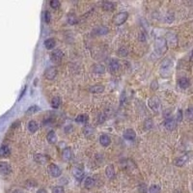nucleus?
<instances>
[{
	"label": "nucleus",
	"mask_w": 193,
	"mask_h": 193,
	"mask_svg": "<svg viewBox=\"0 0 193 193\" xmlns=\"http://www.w3.org/2000/svg\"><path fill=\"white\" fill-rule=\"evenodd\" d=\"M172 66H173V62H172V60L170 59V58H165V59L163 60V62H162V65H161V68H160L161 75H163V77H167L170 75Z\"/></svg>",
	"instance_id": "nucleus-1"
},
{
	"label": "nucleus",
	"mask_w": 193,
	"mask_h": 193,
	"mask_svg": "<svg viewBox=\"0 0 193 193\" xmlns=\"http://www.w3.org/2000/svg\"><path fill=\"white\" fill-rule=\"evenodd\" d=\"M154 49L157 53L159 54H162L167 50V43L166 40L163 39V38H158L156 39V43H154Z\"/></svg>",
	"instance_id": "nucleus-2"
},
{
	"label": "nucleus",
	"mask_w": 193,
	"mask_h": 193,
	"mask_svg": "<svg viewBox=\"0 0 193 193\" xmlns=\"http://www.w3.org/2000/svg\"><path fill=\"white\" fill-rule=\"evenodd\" d=\"M128 14L126 12H120L119 14H117L113 19V23L115 25H121L124 22H126V20L128 19Z\"/></svg>",
	"instance_id": "nucleus-3"
},
{
	"label": "nucleus",
	"mask_w": 193,
	"mask_h": 193,
	"mask_svg": "<svg viewBox=\"0 0 193 193\" xmlns=\"http://www.w3.org/2000/svg\"><path fill=\"white\" fill-rule=\"evenodd\" d=\"M63 58V52L60 49H55L50 53V60L53 63H59Z\"/></svg>",
	"instance_id": "nucleus-4"
},
{
	"label": "nucleus",
	"mask_w": 193,
	"mask_h": 193,
	"mask_svg": "<svg viewBox=\"0 0 193 193\" xmlns=\"http://www.w3.org/2000/svg\"><path fill=\"white\" fill-rule=\"evenodd\" d=\"M12 172L11 165L8 162L1 161L0 162V174L2 175H9Z\"/></svg>",
	"instance_id": "nucleus-5"
},
{
	"label": "nucleus",
	"mask_w": 193,
	"mask_h": 193,
	"mask_svg": "<svg viewBox=\"0 0 193 193\" xmlns=\"http://www.w3.org/2000/svg\"><path fill=\"white\" fill-rule=\"evenodd\" d=\"M48 172H49V174L51 175L52 177H54V178L59 177L61 175L60 168L57 166V165H55V164H50L49 166H48Z\"/></svg>",
	"instance_id": "nucleus-6"
},
{
	"label": "nucleus",
	"mask_w": 193,
	"mask_h": 193,
	"mask_svg": "<svg viewBox=\"0 0 193 193\" xmlns=\"http://www.w3.org/2000/svg\"><path fill=\"white\" fill-rule=\"evenodd\" d=\"M45 77L47 78V79H54L55 77H56L57 75V71L55 68H48L47 71H45Z\"/></svg>",
	"instance_id": "nucleus-7"
},
{
	"label": "nucleus",
	"mask_w": 193,
	"mask_h": 193,
	"mask_svg": "<svg viewBox=\"0 0 193 193\" xmlns=\"http://www.w3.org/2000/svg\"><path fill=\"white\" fill-rule=\"evenodd\" d=\"M73 175L75 176V179L77 180V181L81 182L83 180V177H84V173H83L82 170H80L79 168H77V167H75V168H73Z\"/></svg>",
	"instance_id": "nucleus-8"
},
{
	"label": "nucleus",
	"mask_w": 193,
	"mask_h": 193,
	"mask_svg": "<svg viewBox=\"0 0 193 193\" xmlns=\"http://www.w3.org/2000/svg\"><path fill=\"white\" fill-rule=\"evenodd\" d=\"M124 137L126 139V140H134L136 137V134H135V131L133 130V129H126L125 131V133H124Z\"/></svg>",
	"instance_id": "nucleus-9"
},
{
	"label": "nucleus",
	"mask_w": 193,
	"mask_h": 193,
	"mask_svg": "<svg viewBox=\"0 0 193 193\" xmlns=\"http://www.w3.org/2000/svg\"><path fill=\"white\" fill-rule=\"evenodd\" d=\"M119 68H120V64H119V61L118 60H111L110 64H109V69H110V72L114 73H116L117 71L119 70Z\"/></svg>",
	"instance_id": "nucleus-10"
},
{
	"label": "nucleus",
	"mask_w": 193,
	"mask_h": 193,
	"mask_svg": "<svg viewBox=\"0 0 193 193\" xmlns=\"http://www.w3.org/2000/svg\"><path fill=\"white\" fill-rule=\"evenodd\" d=\"M63 158L65 159L66 161H69L73 158V152L70 148H65L64 151H63V154H62Z\"/></svg>",
	"instance_id": "nucleus-11"
},
{
	"label": "nucleus",
	"mask_w": 193,
	"mask_h": 193,
	"mask_svg": "<svg viewBox=\"0 0 193 193\" xmlns=\"http://www.w3.org/2000/svg\"><path fill=\"white\" fill-rule=\"evenodd\" d=\"M100 142L103 147H107L108 145L111 143V139L110 137L106 135V134H102V135H100Z\"/></svg>",
	"instance_id": "nucleus-12"
},
{
	"label": "nucleus",
	"mask_w": 193,
	"mask_h": 193,
	"mask_svg": "<svg viewBox=\"0 0 193 193\" xmlns=\"http://www.w3.org/2000/svg\"><path fill=\"white\" fill-rule=\"evenodd\" d=\"M175 126H176V123H175V121L173 119L169 118L165 121V128H166L167 130H170V131L173 130L175 128Z\"/></svg>",
	"instance_id": "nucleus-13"
},
{
	"label": "nucleus",
	"mask_w": 193,
	"mask_h": 193,
	"mask_svg": "<svg viewBox=\"0 0 193 193\" xmlns=\"http://www.w3.org/2000/svg\"><path fill=\"white\" fill-rule=\"evenodd\" d=\"M116 7V4L114 2L111 1H105L102 3V8L105 10V11H113Z\"/></svg>",
	"instance_id": "nucleus-14"
},
{
	"label": "nucleus",
	"mask_w": 193,
	"mask_h": 193,
	"mask_svg": "<svg viewBox=\"0 0 193 193\" xmlns=\"http://www.w3.org/2000/svg\"><path fill=\"white\" fill-rule=\"evenodd\" d=\"M47 138L48 143H50V144H55V143H56V141H57L56 133H55L54 131H52V130L49 131V132L47 133Z\"/></svg>",
	"instance_id": "nucleus-15"
},
{
	"label": "nucleus",
	"mask_w": 193,
	"mask_h": 193,
	"mask_svg": "<svg viewBox=\"0 0 193 193\" xmlns=\"http://www.w3.org/2000/svg\"><path fill=\"white\" fill-rule=\"evenodd\" d=\"M179 85H180V87L182 89H186V88H188V86L190 85V82L186 77H182L179 79Z\"/></svg>",
	"instance_id": "nucleus-16"
},
{
	"label": "nucleus",
	"mask_w": 193,
	"mask_h": 193,
	"mask_svg": "<svg viewBox=\"0 0 193 193\" xmlns=\"http://www.w3.org/2000/svg\"><path fill=\"white\" fill-rule=\"evenodd\" d=\"M27 128H28V130L31 133L36 132L38 129V124L35 121H30L28 123V125H27Z\"/></svg>",
	"instance_id": "nucleus-17"
},
{
	"label": "nucleus",
	"mask_w": 193,
	"mask_h": 193,
	"mask_svg": "<svg viewBox=\"0 0 193 193\" xmlns=\"http://www.w3.org/2000/svg\"><path fill=\"white\" fill-rule=\"evenodd\" d=\"M105 174L109 179H113V178L115 177V171H114V167L112 165H108V166L106 167Z\"/></svg>",
	"instance_id": "nucleus-18"
},
{
	"label": "nucleus",
	"mask_w": 193,
	"mask_h": 193,
	"mask_svg": "<svg viewBox=\"0 0 193 193\" xmlns=\"http://www.w3.org/2000/svg\"><path fill=\"white\" fill-rule=\"evenodd\" d=\"M158 100H157L156 98H152L151 100H149V105L150 107H151L153 110H157V108H158Z\"/></svg>",
	"instance_id": "nucleus-19"
},
{
	"label": "nucleus",
	"mask_w": 193,
	"mask_h": 193,
	"mask_svg": "<svg viewBox=\"0 0 193 193\" xmlns=\"http://www.w3.org/2000/svg\"><path fill=\"white\" fill-rule=\"evenodd\" d=\"M93 72L96 73H104L105 72V68L103 65L100 64H96L93 66Z\"/></svg>",
	"instance_id": "nucleus-20"
},
{
	"label": "nucleus",
	"mask_w": 193,
	"mask_h": 193,
	"mask_svg": "<svg viewBox=\"0 0 193 193\" xmlns=\"http://www.w3.org/2000/svg\"><path fill=\"white\" fill-rule=\"evenodd\" d=\"M10 154H11V150L8 146H2L0 148V156H8Z\"/></svg>",
	"instance_id": "nucleus-21"
},
{
	"label": "nucleus",
	"mask_w": 193,
	"mask_h": 193,
	"mask_svg": "<svg viewBox=\"0 0 193 193\" xmlns=\"http://www.w3.org/2000/svg\"><path fill=\"white\" fill-rule=\"evenodd\" d=\"M103 90H104V86H103V85H100V84H98V85L93 86V87L90 89L91 92H92V93H95V94L102 93V92H103Z\"/></svg>",
	"instance_id": "nucleus-22"
},
{
	"label": "nucleus",
	"mask_w": 193,
	"mask_h": 193,
	"mask_svg": "<svg viewBox=\"0 0 193 193\" xmlns=\"http://www.w3.org/2000/svg\"><path fill=\"white\" fill-rule=\"evenodd\" d=\"M45 47L47 49H52L55 47V41L53 39H47L45 41Z\"/></svg>",
	"instance_id": "nucleus-23"
},
{
	"label": "nucleus",
	"mask_w": 193,
	"mask_h": 193,
	"mask_svg": "<svg viewBox=\"0 0 193 193\" xmlns=\"http://www.w3.org/2000/svg\"><path fill=\"white\" fill-rule=\"evenodd\" d=\"M84 184H85V187H87V188H91V187H93L94 184H95V180L91 177H88L87 179L85 180Z\"/></svg>",
	"instance_id": "nucleus-24"
},
{
	"label": "nucleus",
	"mask_w": 193,
	"mask_h": 193,
	"mask_svg": "<svg viewBox=\"0 0 193 193\" xmlns=\"http://www.w3.org/2000/svg\"><path fill=\"white\" fill-rule=\"evenodd\" d=\"M35 160H36L38 163L44 164L45 161L47 160V158L43 154H35Z\"/></svg>",
	"instance_id": "nucleus-25"
},
{
	"label": "nucleus",
	"mask_w": 193,
	"mask_h": 193,
	"mask_svg": "<svg viewBox=\"0 0 193 193\" xmlns=\"http://www.w3.org/2000/svg\"><path fill=\"white\" fill-rule=\"evenodd\" d=\"M88 116L87 115H84V114H82V115H79L77 116V118H75V122H77V123H80V124H83V123H86V122L88 121Z\"/></svg>",
	"instance_id": "nucleus-26"
},
{
	"label": "nucleus",
	"mask_w": 193,
	"mask_h": 193,
	"mask_svg": "<svg viewBox=\"0 0 193 193\" xmlns=\"http://www.w3.org/2000/svg\"><path fill=\"white\" fill-rule=\"evenodd\" d=\"M61 101H60V98H58V96H55V98H52L51 100V107L52 108H58L60 105Z\"/></svg>",
	"instance_id": "nucleus-27"
},
{
	"label": "nucleus",
	"mask_w": 193,
	"mask_h": 193,
	"mask_svg": "<svg viewBox=\"0 0 193 193\" xmlns=\"http://www.w3.org/2000/svg\"><path fill=\"white\" fill-rule=\"evenodd\" d=\"M118 54L120 55V56H122V57H126V56H128V49H126V47H120V49L118 50Z\"/></svg>",
	"instance_id": "nucleus-28"
},
{
	"label": "nucleus",
	"mask_w": 193,
	"mask_h": 193,
	"mask_svg": "<svg viewBox=\"0 0 193 193\" xmlns=\"http://www.w3.org/2000/svg\"><path fill=\"white\" fill-rule=\"evenodd\" d=\"M149 192L150 193H159L160 192V187L158 186V185H152L151 187H150L149 189Z\"/></svg>",
	"instance_id": "nucleus-29"
},
{
	"label": "nucleus",
	"mask_w": 193,
	"mask_h": 193,
	"mask_svg": "<svg viewBox=\"0 0 193 193\" xmlns=\"http://www.w3.org/2000/svg\"><path fill=\"white\" fill-rule=\"evenodd\" d=\"M68 22H69V24H75L77 23V17H75V15H69Z\"/></svg>",
	"instance_id": "nucleus-30"
},
{
	"label": "nucleus",
	"mask_w": 193,
	"mask_h": 193,
	"mask_svg": "<svg viewBox=\"0 0 193 193\" xmlns=\"http://www.w3.org/2000/svg\"><path fill=\"white\" fill-rule=\"evenodd\" d=\"M49 4H50V7L53 9H58L60 7V2L57 1V0H51Z\"/></svg>",
	"instance_id": "nucleus-31"
},
{
	"label": "nucleus",
	"mask_w": 193,
	"mask_h": 193,
	"mask_svg": "<svg viewBox=\"0 0 193 193\" xmlns=\"http://www.w3.org/2000/svg\"><path fill=\"white\" fill-rule=\"evenodd\" d=\"M145 128L146 129H151L152 128H153V121L151 120V119H148L147 121H145Z\"/></svg>",
	"instance_id": "nucleus-32"
},
{
	"label": "nucleus",
	"mask_w": 193,
	"mask_h": 193,
	"mask_svg": "<svg viewBox=\"0 0 193 193\" xmlns=\"http://www.w3.org/2000/svg\"><path fill=\"white\" fill-rule=\"evenodd\" d=\"M52 193H65V190L62 186H56L52 189Z\"/></svg>",
	"instance_id": "nucleus-33"
},
{
	"label": "nucleus",
	"mask_w": 193,
	"mask_h": 193,
	"mask_svg": "<svg viewBox=\"0 0 193 193\" xmlns=\"http://www.w3.org/2000/svg\"><path fill=\"white\" fill-rule=\"evenodd\" d=\"M93 132H94V130H93V128H91V126H86V128H84V133H85V135H91V134H93Z\"/></svg>",
	"instance_id": "nucleus-34"
},
{
	"label": "nucleus",
	"mask_w": 193,
	"mask_h": 193,
	"mask_svg": "<svg viewBox=\"0 0 193 193\" xmlns=\"http://www.w3.org/2000/svg\"><path fill=\"white\" fill-rule=\"evenodd\" d=\"M184 163V158H178L175 160V164L178 165V166H182Z\"/></svg>",
	"instance_id": "nucleus-35"
},
{
	"label": "nucleus",
	"mask_w": 193,
	"mask_h": 193,
	"mask_svg": "<svg viewBox=\"0 0 193 193\" xmlns=\"http://www.w3.org/2000/svg\"><path fill=\"white\" fill-rule=\"evenodd\" d=\"M50 17H51V16H50V13L48 11H47L45 13V20L47 23H48V22L50 21Z\"/></svg>",
	"instance_id": "nucleus-36"
},
{
	"label": "nucleus",
	"mask_w": 193,
	"mask_h": 193,
	"mask_svg": "<svg viewBox=\"0 0 193 193\" xmlns=\"http://www.w3.org/2000/svg\"><path fill=\"white\" fill-rule=\"evenodd\" d=\"M165 20H166V22L170 23V22H172L174 20V16L173 15H167V16L165 17Z\"/></svg>",
	"instance_id": "nucleus-37"
},
{
	"label": "nucleus",
	"mask_w": 193,
	"mask_h": 193,
	"mask_svg": "<svg viewBox=\"0 0 193 193\" xmlns=\"http://www.w3.org/2000/svg\"><path fill=\"white\" fill-rule=\"evenodd\" d=\"M36 111H38V107L37 106H32V107H29V109L27 110V114L29 113H33V112H36Z\"/></svg>",
	"instance_id": "nucleus-38"
},
{
	"label": "nucleus",
	"mask_w": 193,
	"mask_h": 193,
	"mask_svg": "<svg viewBox=\"0 0 193 193\" xmlns=\"http://www.w3.org/2000/svg\"><path fill=\"white\" fill-rule=\"evenodd\" d=\"M192 108L191 107H189L188 108V110L186 111V115H187V118L189 119V120H191L192 119Z\"/></svg>",
	"instance_id": "nucleus-39"
},
{
	"label": "nucleus",
	"mask_w": 193,
	"mask_h": 193,
	"mask_svg": "<svg viewBox=\"0 0 193 193\" xmlns=\"http://www.w3.org/2000/svg\"><path fill=\"white\" fill-rule=\"evenodd\" d=\"M157 87H158V86H157V81L156 80L153 81V82H152V85H151L152 90H156Z\"/></svg>",
	"instance_id": "nucleus-40"
},
{
	"label": "nucleus",
	"mask_w": 193,
	"mask_h": 193,
	"mask_svg": "<svg viewBox=\"0 0 193 193\" xmlns=\"http://www.w3.org/2000/svg\"><path fill=\"white\" fill-rule=\"evenodd\" d=\"M182 112L181 110H180V111H179V117H177V119H178V121H179V122H180V121H182Z\"/></svg>",
	"instance_id": "nucleus-41"
},
{
	"label": "nucleus",
	"mask_w": 193,
	"mask_h": 193,
	"mask_svg": "<svg viewBox=\"0 0 193 193\" xmlns=\"http://www.w3.org/2000/svg\"><path fill=\"white\" fill-rule=\"evenodd\" d=\"M37 193H47V191H45V189H40V190H38Z\"/></svg>",
	"instance_id": "nucleus-42"
},
{
	"label": "nucleus",
	"mask_w": 193,
	"mask_h": 193,
	"mask_svg": "<svg viewBox=\"0 0 193 193\" xmlns=\"http://www.w3.org/2000/svg\"><path fill=\"white\" fill-rule=\"evenodd\" d=\"M141 41H145V35L144 34H142L141 35V39H140Z\"/></svg>",
	"instance_id": "nucleus-43"
},
{
	"label": "nucleus",
	"mask_w": 193,
	"mask_h": 193,
	"mask_svg": "<svg viewBox=\"0 0 193 193\" xmlns=\"http://www.w3.org/2000/svg\"><path fill=\"white\" fill-rule=\"evenodd\" d=\"M13 193H22V192L19 191V190H15V191H13Z\"/></svg>",
	"instance_id": "nucleus-44"
}]
</instances>
